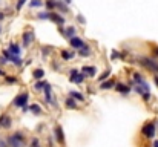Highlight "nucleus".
<instances>
[{"label": "nucleus", "mask_w": 158, "mask_h": 147, "mask_svg": "<svg viewBox=\"0 0 158 147\" xmlns=\"http://www.w3.org/2000/svg\"><path fill=\"white\" fill-rule=\"evenodd\" d=\"M46 84H48L46 80H37V81L34 83V89H35V91H43Z\"/></svg>", "instance_id": "24"}, {"label": "nucleus", "mask_w": 158, "mask_h": 147, "mask_svg": "<svg viewBox=\"0 0 158 147\" xmlns=\"http://www.w3.org/2000/svg\"><path fill=\"white\" fill-rule=\"evenodd\" d=\"M81 72H83L86 77L94 78L95 74H97V67H95V66H83V67H81Z\"/></svg>", "instance_id": "15"}, {"label": "nucleus", "mask_w": 158, "mask_h": 147, "mask_svg": "<svg viewBox=\"0 0 158 147\" xmlns=\"http://www.w3.org/2000/svg\"><path fill=\"white\" fill-rule=\"evenodd\" d=\"M138 63H140L144 69L158 74V60L157 58H154V57H140V58H138Z\"/></svg>", "instance_id": "2"}, {"label": "nucleus", "mask_w": 158, "mask_h": 147, "mask_svg": "<svg viewBox=\"0 0 158 147\" xmlns=\"http://www.w3.org/2000/svg\"><path fill=\"white\" fill-rule=\"evenodd\" d=\"M68 42H69L71 48H72V49H75V51H77V49H80L81 46H83V45H85V40H83V39H80V37H77V35L71 37V39L68 40Z\"/></svg>", "instance_id": "10"}, {"label": "nucleus", "mask_w": 158, "mask_h": 147, "mask_svg": "<svg viewBox=\"0 0 158 147\" xmlns=\"http://www.w3.org/2000/svg\"><path fill=\"white\" fill-rule=\"evenodd\" d=\"M55 9H58L60 14H68L69 12V5H66L63 0H55Z\"/></svg>", "instance_id": "13"}, {"label": "nucleus", "mask_w": 158, "mask_h": 147, "mask_svg": "<svg viewBox=\"0 0 158 147\" xmlns=\"http://www.w3.org/2000/svg\"><path fill=\"white\" fill-rule=\"evenodd\" d=\"M43 6H46V11H54L55 9V0H45Z\"/></svg>", "instance_id": "27"}, {"label": "nucleus", "mask_w": 158, "mask_h": 147, "mask_svg": "<svg viewBox=\"0 0 158 147\" xmlns=\"http://www.w3.org/2000/svg\"><path fill=\"white\" fill-rule=\"evenodd\" d=\"M6 63H9V61H8V60H6V58L2 55V57H0V66H3V64H6Z\"/></svg>", "instance_id": "37"}, {"label": "nucleus", "mask_w": 158, "mask_h": 147, "mask_svg": "<svg viewBox=\"0 0 158 147\" xmlns=\"http://www.w3.org/2000/svg\"><path fill=\"white\" fill-rule=\"evenodd\" d=\"M8 51H9L12 55H20V54H22V46H20L19 43L11 42V43L8 45Z\"/></svg>", "instance_id": "17"}, {"label": "nucleus", "mask_w": 158, "mask_h": 147, "mask_svg": "<svg viewBox=\"0 0 158 147\" xmlns=\"http://www.w3.org/2000/svg\"><path fill=\"white\" fill-rule=\"evenodd\" d=\"M75 32H77L75 26H72V25H68V26L63 29V32H61V34H63V37H64V39H68V40H69L71 37H74V35H75Z\"/></svg>", "instance_id": "14"}, {"label": "nucleus", "mask_w": 158, "mask_h": 147, "mask_svg": "<svg viewBox=\"0 0 158 147\" xmlns=\"http://www.w3.org/2000/svg\"><path fill=\"white\" fill-rule=\"evenodd\" d=\"M152 55H154V58H157L158 57V46H155V48L152 49Z\"/></svg>", "instance_id": "38"}, {"label": "nucleus", "mask_w": 158, "mask_h": 147, "mask_svg": "<svg viewBox=\"0 0 158 147\" xmlns=\"http://www.w3.org/2000/svg\"><path fill=\"white\" fill-rule=\"evenodd\" d=\"M77 22H78V23H81V25H85V23H86V18H85L81 14H78V15H77Z\"/></svg>", "instance_id": "34"}, {"label": "nucleus", "mask_w": 158, "mask_h": 147, "mask_svg": "<svg viewBox=\"0 0 158 147\" xmlns=\"http://www.w3.org/2000/svg\"><path fill=\"white\" fill-rule=\"evenodd\" d=\"M114 86H115V81L107 78V80H105V81L100 83L98 89H100V91H109V89H114Z\"/></svg>", "instance_id": "19"}, {"label": "nucleus", "mask_w": 158, "mask_h": 147, "mask_svg": "<svg viewBox=\"0 0 158 147\" xmlns=\"http://www.w3.org/2000/svg\"><path fill=\"white\" fill-rule=\"evenodd\" d=\"M141 98H143L144 101H149V100H151V92H144V94L141 95Z\"/></svg>", "instance_id": "36"}, {"label": "nucleus", "mask_w": 158, "mask_h": 147, "mask_svg": "<svg viewBox=\"0 0 158 147\" xmlns=\"http://www.w3.org/2000/svg\"><path fill=\"white\" fill-rule=\"evenodd\" d=\"M141 133H143L146 138L154 140L155 135H157V127H155V124H154V123H148V124H144L143 129H141Z\"/></svg>", "instance_id": "4"}, {"label": "nucleus", "mask_w": 158, "mask_h": 147, "mask_svg": "<svg viewBox=\"0 0 158 147\" xmlns=\"http://www.w3.org/2000/svg\"><path fill=\"white\" fill-rule=\"evenodd\" d=\"M63 2H64L66 5H71V3H72V0H63Z\"/></svg>", "instance_id": "43"}, {"label": "nucleus", "mask_w": 158, "mask_h": 147, "mask_svg": "<svg viewBox=\"0 0 158 147\" xmlns=\"http://www.w3.org/2000/svg\"><path fill=\"white\" fill-rule=\"evenodd\" d=\"M6 144H8V147H25L26 146L25 135L22 132H15L6 138Z\"/></svg>", "instance_id": "1"}, {"label": "nucleus", "mask_w": 158, "mask_h": 147, "mask_svg": "<svg viewBox=\"0 0 158 147\" xmlns=\"http://www.w3.org/2000/svg\"><path fill=\"white\" fill-rule=\"evenodd\" d=\"M37 146H40L39 138H32V141H31V147H37Z\"/></svg>", "instance_id": "35"}, {"label": "nucleus", "mask_w": 158, "mask_h": 147, "mask_svg": "<svg viewBox=\"0 0 158 147\" xmlns=\"http://www.w3.org/2000/svg\"><path fill=\"white\" fill-rule=\"evenodd\" d=\"M54 135H55V140H57L60 144L64 143V135H63V129H61V126H55V129H54Z\"/></svg>", "instance_id": "18"}, {"label": "nucleus", "mask_w": 158, "mask_h": 147, "mask_svg": "<svg viewBox=\"0 0 158 147\" xmlns=\"http://www.w3.org/2000/svg\"><path fill=\"white\" fill-rule=\"evenodd\" d=\"M2 55H3L8 61H11L15 67H22V66H23V60L20 58V55H12L8 49H3V51H2Z\"/></svg>", "instance_id": "3"}, {"label": "nucleus", "mask_w": 158, "mask_h": 147, "mask_svg": "<svg viewBox=\"0 0 158 147\" xmlns=\"http://www.w3.org/2000/svg\"><path fill=\"white\" fill-rule=\"evenodd\" d=\"M37 18H40V20H49V11L39 12V14H37Z\"/></svg>", "instance_id": "29"}, {"label": "nucleus", "mask_w": 158, "mask_h": 147, "mask_svg": "<svg viewBox=\"0 0 158 147\" xmlns=\"http://www.w3.org/2000/svg\"><path fill=\"white\" fill-rule=\"evenodd\" d=\"M86 78H88V77H86V75H85V74H83L81 71H78V72H77V74H75L74 77H69V81H72V83H77V84H80V83H83V81H85Z\"/></svg>", "instance_id": "16"}, {"label": "nucleus", "mask_w": 158, "mask_h": 147, "mask_svg": "<svg viewBox=\"0 0 158 147\" xmlns=\"http://www.w3.org/2000/svg\"><path fill=\"white\" fill-rule=\"evenodd\" d=\"M45 101L48 103V104H51L54 107H57V101L54 100V94H52V88H51V84L48 83L46 86H45Z\"/></svg>", "instance_id": "7"}, {"label": "nucleus", "mask_w": 158, "mask_h": 147, "mask_svg": "<svg viewBox=\"0 0 158 147\" xmlns=\"http://www.w3.org/2000/svg\"><path fill=\"white\" fill-rule=\"evenodd\" d=\"M60 57L64 60V61H68V60H72L74 57H75V51H68V49H61L60 51Z\"/></svg>", "instance_id": "20"}, {"label": "nucleus", "mask_w": 158, "mask_h": 147, "mask_svg": "<svg viewBox=\"0 0 158 147\" xmlns=\"http://www.w3.org/2000/svg\"><path fill=\"white\" fill-rule=\"evenodd\" d=\"M37 147H42V146H37Z\"/></svg>", "instance_id": "45"}, {"label": "nucleus", "mask_w": 158, "mask_h": 147, "mask_svg": "<svg viewBox=\"0 0 158 147\" xmlns=\"http://www.w3.org/2000/svg\"><path fill=\"white\" fill-rule=\"evenodd\" d=\"M143 81H144V77H143L140 72H134V74H132L131 86H132V84H140V83H143Z\"/></svg>", "instance_id": "21"}, {"label": "nucleus", "mask_w": 158, "mask_h": 147, "mask_svg": "<svg viewBox=\"0 0 158 147\" xmlns=\"http://www.w3.org/2000/svg\"><path fill=\"white\" fill-rule=\"evenodd\" d=\"M152 147H158V140H154V143H152Z\"/></svg>", "instance_id": "40"}, {"label": "nucleus", "mask_w": 158, "mask_h": 147, "mask_svg": "<svg viewBox=\"0 0 158 147\" xmlns=\"http://www.w3.org/2000/svg\"><path fill=\"white\" fill-rule=\"evenodd\" d=\"M69 97H72L74 100H77V101H85V95L81 92H77V91H71L69 92Z\"/></svg>", "instance_id": "26"}, {"label": "nucleus", "mask_w": 158, "mask_h": 147, "mask_svg": "<svg viewBox=\"0 0 158 147\" xmlns=\"http://www.w3.org/2000/svg\"><path fill=\"white\" fill-rule=\"evenodd\" d=\"M5 81L8 84H15L17 83V77H12V75H5Z\"/></svg>", "instance_id": "30"}, {"label": "nucleus", "mask_w": 158, "mask_h": 147, "mask_svg": "<svg viewBox=\"0 0 158 147\" xmlns=\"http://www.w3.org/2000/svg\"><path fill=\"white\" fill-rule=\"evenodd\" d=\"M5 17H6V14H5L3 11H0V23H2V22L5 20Z\"/></svg>", "instance_id": "39"}, {"label": "nucleus", "mask_w": 158, "mask_h": 147, "mask_svg": "<svg viewBox=\"0 0 158 147\" xmlns=\"http://www.w3.org/2000/svg\"><path fill=\"white\" fill-rule=\"evenodd\" d=\"M28 100H29V94L28 92H22V94H19L17 97L14 98V101H12V106L14 107H23V106H26L28 104Z\"/></svg>", "instance_id": "5"}, {"label": "nucleus", "mask_w": 158, "mask_h": 147, "mask_svg": "<svg viewBox=\"0 0 158 147\" xmlns=\"http://www.w3.org/2000/svg\"><path fill=\"white\" fill-rule=\"evenodd\" d=\"M114 89H115L118 94H123V95H127V94L131 92V86H127V84H124V83H115Z\"/></svg>", "instance_id": "12"}, {"label": "nucleus", "mask_w": 158, "mask_h": 147, "mask_svg": "<svg viewBox=\"0 0 158 147\" xmlns=\"http://www.w3.org/2000/svg\"><path fill=\"white\" fill-rule=\"evenodd\" d=\"M154 81H155V84H157V86H158V74H157V75H155V77H154Z\"/></svg>", "instance_id": "42"}, {"label": "nucleus", "mask_w": 158, "mask_h": 147, "mask_svg": "<svg viewBox=\"0 0 158 147\" xmlns=\"http://www.w3.org/2000/svg\"><path fill=\"white\" fill-rule=\"evenodd\" d=\"M109 77H110V71H109V69H106V71H103V72H102V75H98V81L102 83V81L107 80Z\"/></svg>", "instance_id": "28"}, {"label": "nucleus", "mask_w": 158, "mask_h": 147, "mask_svg": "<svg viewBox=\"0 0 158 147\" xmlns=\"http://www.w3.org/2000/svg\"><path fill=\"white\" fill-rule=\"evenodd\" d=\"M34 40H35V35H34V31H25L23 34H22V45H23V48H28V46H31L32 43H34Z\"/></svg>", "instance_id": "6"}, {"label": "nucleus", "mask_w": 158, "mask_h": 147, "mask_svg": "<svg viewBox=\"0 0 158 147\" xmlns=\"http://www.w3.org/2000/svg\"><path fill=\"white\" fill-rule=\"evenodd\" d=\"M26 0H17V5H15V11H22V8L25 6Z\"/></svg>", "instance_id": "32"}, {"label": "nucleus", "mask_w": 158, "mask_h": 147, "mask_svg": "<svg viewBox=\"0 0 158 147\" xmlns=\"http://www.w3.org/2000/svg\"><path fill=\"white\" fill-rule=\"evenodd\" d=\"M64 106H66L68 109H77V100H74L72 97L66 98V101H64Z\"/></svg>", "instance_id": "23"}, {"label": "nucleus", "mask_w": 158, "mask_h": 147, "mask_svg": "<svg viewBox=\"0 0 158 147\" xmlns=\"http://www.w3.org/2000/svg\"><path fill=\"white\" fill-rule=\"evenodd\" d=\"M43 77H45V71L42 67H37V69L32 71V78L34 80H42Z\"/></svg>", "instance_id": "22"}, {"label": "nucleus", "mask_w": 158, "mask_h": 147, "mask_svg": "<svg viewBox=\"0 0 158 147\" xmlns=\"http://www.w3.org/2000/svg\"><path fill=\"white\" fill-rule=\"evenodd\" d=\"M75 52H77L80 57H83V58H88V57H91V55H92V49H91V46H89L86 42H85V45H83L81 48L77 49Z\"/></svg>", "instance_id": "9"}, {"label": "nucleus", "mask_w": 158, "mask_h": 147, "mask_svg": "<svg viewBox=\"0 0 158 147\" xmlns=\"http://www.w3.org/2000/svg\"><path fill=\"white\" fill-rule=\"evenodd\" d=\"M29 6L31 8H40V6H43V0H31Z\"/></svg>", "instance_id": "31"}, {"label": "nucleus", "mask_w": 158, "mask_h": 147, "mask_svg": "<svg viewBox=\"0 0 158 147\" xmlns=\"http://www.w3.org/2000/svg\"><path fill=\"white\" fill-rule=\"evenodd\" d=\"M29 110L34 113V115H42V107H40V104H37V103H34V104H31L29 106Z\"/></svg>", "instance_id": "25"}, {"label": "nucleus", "mask_w": 158, "mask_h": 147, "mask_svg": "<svg viewBox=\"0 0 158 147\" xmlns=\"http://www.w3.org/2000/svg\"><path fill=\"white\" fill-rule=\"evenodd\" d=\"M2 32H3V28H2V25H0V35H2Z\"/></svg>", "instance_id": "44"}, {"label": "nucleus", "mask_w": 158, "mask_h": 147, "mask_svg": "<svg viewBox=\"0 0 158 147\" xmlns=\"http://www.w3.org/2000/svg\"><path fill=\"white\" fill-rule=\"evenodd\" d=\"M0 3H2V0H0Z\"/></svg>", "instance_id": "46"}, {"label": "nucleus", "mask_w": 158, "mask_h": 147, "mask_svg": "<svg viewBox=\"0 0 158 147\" xmlns=\"http://www.w3.org/2000/svg\"><path fill=\"white\" fill-rule=\"evenodd\" d=\"M5 75H6V72L3 69H0V77H5Z\"/></svg>", "instance_id": "41"}, {"label": "nucleus", "mask_w": 158, "mask_h": 147, "mask_svg": "<svg viewBox=\"0 0 158 147\" xmlns=\"http://www.w3.org/2000/svg\"><path fill=\"white\" fill-rule=\"evenodd\" d=\"M49 20L54 22L55 25H58V26H63V25L66 23L64 17H63L60 12H55V11H49Z\"/></svg>", "instance_id": "8"}, {"label": "nucleus", "mask_w": 158, "mask_h": 147, "mask_svg": "<svg viewBox=\"0 0 158 147\" xmlns=\"http://www.w3.org/2000/svg\"><path fill=\"white\" fill-rule=\"evenodd\" d=\"M49 54H51V48H46V46L42 48V55H43V57H48Z\"/></svg>", "instance_id": "33"}, {"label": "nucleus", "mask_w": 158, "mask_h": 147, "mask_svg": "<svg viewBox=\"0 0 158 147\" xmlns=\"http://www.w3.org/2000/svg\"><path fill=\"white\" fill-rule=\"evenodd\" d=\"M12 126V118L8 113H3L0 116V129H9Z\"/></svg>", "instance_id": "11"}]
</instances>
